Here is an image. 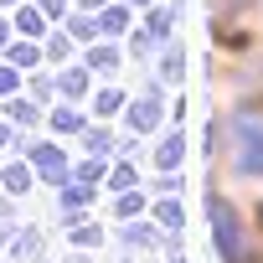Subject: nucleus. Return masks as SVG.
I'll return each instance as SVG.
<instances>
[{"label":"nucleus","mask_w":263,"mask_h":263,"mask_svg":"<svg viewBox=\"0 0 263 263\" xmlns=\"http://www.w3.org/2000/svg\"><path fill=\"white\" fill-rule=\"evenodd\" d=\"M232 140H237V165L248 171V176H258L263 171V119H237L232 124Z\"/></svg>","instance_id":"1"},{"label":"nucleus","mask_w":263,"mask_h":263,"mask_svg":"<svg viewBox=\"0 0 263 263\" xmlns=\"http://www.w3.org/2000/svg\"><path fill=\"white\" fill-rule=\"evenodd\" d=\"M212 227H217V253H222L227 263H242V232H237V222L227 217V201H212Z\"/></svg>","instance_id":"2"},{"label":"nucleus","mask_w":263,"mask_h":263,"mask_svg":"<svg viewBox=\"0 0 263 263\" xmlns=\"http://www.w3.org/2000/svg\"><path fill=\"white\" fill-rule=\"evenodd\" d=\"M155 119H160V98L150 93V98H140V103H135V129H150Z\"/></svg>","instance_id":"3"},{"label":"nucleus","mask_w":263,"mask_h":263,"mask_svg":"<svg viewBox=\"0 0 263 263\" xmlns=\"http://www.w3.org/2000/svg\"><path fill=\"white\" fill-rule=\"evenodd\" d=\"M36 165H42V176H52V181H62V155H57L52 145H42V150H36Z\"/></svg>","instance_id":"4"},{"label":"nucleus","mask_w":263,"mask_h":263,"mask_svg":"<svg viewBox=\"0 0 263 263\" xmlns=\"http://www.w3.org/2000/svg\"><path fill=\"white\" fill-rule=\"evenodd\" d=\"M155 160H160V165H165V171H171V165H176V160H181V140H165V145H160V155H155Z\"/></svg>","instance_id":"5"},{"label":"nucleus","mask_w":263,"mask_h":263,"mask_svg":"<svg viewBox=\"0 0 263 263\" xmlns=\"http://www.w3.org/2000/svg\"><path fill=\"white\" fill-rule=\"evenodd\" d=\"M26 181H31V176H26L21 165H11V171H6V186H11V191H26Z\"/></svg>","instance_id":"6"},{"label":"nucleus","mask_w":263,"mask_h":263,"mask_svg":"<svg viewBox=\"0 0 263 263\" xmlns=\"http://www.w3.org/2000/svg\"><path fill=\"white\" fill-rule=\"evenodd\" d=\"M62 93L78 98V93H83V72H67V78H62Z\"/></svg>","instance_id":"7"},{"label":"nucleus","mask_w":263,"mask_h":263,"mask_svg":"<svg viewBox=\"0 0 263 263\" xmlns=\"http://www.w3.org/2000/svg\"><path fill=\"white\" fill-rule=\"evenodd\" d=\"M119 212H124V217H135V212H140V196H135V191H124V196H119Z\"/></svg>","instance_id":"8"},{"label":"nucleus","mask_w":263,"mask_h":263,"mask_svg":"<svg viewBox=\"0 0 263 263\" xmlns=\"http://www.w3.org/2000/svg\"><path fill=\"white\" fill-rule=\"evenodd\" d=\"M21 31H26V36L42 31V16H36V11H21Z\"/></svg>","instance_id":"9"},{"label":"nucleus","mask_w":263,"mask_h":263,"mask_svg":"<svg viewBox=\"0 0 263 263\" xmlns=\"http://www.w3.org/2000/svg\"><path fill=\"white\" fill-rule=\"evenodd\" d=\"M119 103H124V98H119V93H98V114H114V108H119Z\"/></svg>","instance_id":"10"},{"label":"nucleus","mask_w":263,"mask_h":263,"mask_svg":"<svg viewBox=\"0 0 263 263\" xmlns=\"http://www.w3.org/2000/svg\"><path fill=\"white\" fill-rule=\"evenodd\" d=\"M124 26V11H103V31H119Z\"/></svg>","instance_id":"11"},{"label":"nucleus","mask_w":263,"mask_h":263,"mask_svg":"<svg viewBox=\"0 0 263 263\" xmlns=\"http://www.w3.org/2000/svg\"><path fill=\"white\" fill-rule=\"evenodd\" d=\"M57 129H83V119H78V114H67V108H62V114H57Z\"/></svg>","instance_id":"12"},{"label":"nucleus","mask_w":263,"mask_h":263,"mask_svg":"<svg viewBox=\"0 0 263 263\" xmlns=\"http://www.w3.org/2000/svg\"><path fill=\"white\" fill-rule=\"evenodd\" d=\"M160 222H171V227H176V222H181V206H176V201H165V206H160Z\"/></svg>","instance_id":"13"},{"label":"nucleus","mask_w":263,"mask_h":263,"mask_svg":"<svg viewBox=\"0 0 263 263\" xmlns=\"http://www.w3.org/2000/svg\"><path fill=\"white\" fill-rule=\"evenodd\" d=\"M11 88H16V72H11V67H0V93H11Z\"/></svg>","instance_id":"14"},{"label":"nucleus","mask_w":263,"mask_h":263,"mask_svg":"<svg viewBox=\"0 0 263 263\" xmlns=\"http://www.w3.org/2000/svg\"><path fill=\"white\" fill-rule=\"evenodd\" d=\"M0 42H6V26H0Z\"/></svg>","instance_id":"15"}]
</instances>
